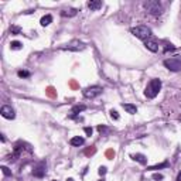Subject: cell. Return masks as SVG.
Segmentation results:
<instances>
[{
	"instance_id": "obj_19",
	"label": "cell",
	"mask_w": 181,
	"mask_h": 181,
	"mask_svg": "<svg viewBox=\"0 0 181 181\" xmlns=\"http://www.w3.org/2000/svg\"><path fill=\"white\" fill-rule=\"evenodd\" d=\"M10 33L14 34V35H16V34H20V33H21V28L17 26H13V27H10Z\"/></svg>"
},
{
	"instance_id": "obj_1",
	"label": "cell",
	"mask_w": 181,
	"mask_h": 181,
	"mask_svg": "<svg viewBox=\"0 0 181 181\" xmlns=\"http://www.w3.org/2000/svg\"><path fill=\"white\" fill-rule=\"evenodd\" d=\"M160 89H161V81L154 78V79H151L149 84H147L146 90H144V95L149 98V99H153V98H156L159 95Z\"/></svg>"
},
{
	"instance_id": "obj_18",
	"label": "cell",
	"mask_w": 181,
	"mask_h": 181,
	"mask_svg": "<svg viewBox=\"0 0 181 181\" xmlns=\"http://www.w3.org/2000/svg\"><path fill=\"white\" fill-rule=\"evenodd\" d=\"M10 48H12V50H21V48H23V44H21L20 41H12Z\"/></svg>"
},
{
	"instance_id": "obj_6",
	"label": "cell",
	"mask_w": 181,
	"mask_h": 181,
	"mask_svg": "<svg viewBox=\"0 0 181 181\" xmlns=\"http://www.w3.org/2000/svg\"><path fill=\"white\" fill-rule=\"evenodd\" d=\"M102 88L101 86H88V88H85L84 90H82V93H84L85 98H88V99H93V98H96L98 95H101L102 93Z\"/></svg>"
},
{
	"instance_id": "obj_3",
	"label": "cell",
	"mask_w": 181,
	"mask_h": 181,
	"mask_svg": "<svg viewBox=\"0 0 181 181\" xmlns=\"http://www.w3.org/2000/svg\"><path fill=\"white\" fill-rule=\"evenodd\" d=\"M144 9L150 14H153V16H160L163 13L161 3L157 1V0H147V1H144Z\"/></svg>"
},
{
	"instance_id": "obj_34",
	"label": "cell",
	"mask_w": 181,
	"mask_h": 181,
	"mask_svg": "<svg viewBox=\"0 0 181 181\" xmlns=\"http://www.w3.org/2000/svg\"><path fill=\"white\" fill-rule=\"evenodd\" d=\"M99 181H105V180H99Z\"/></svg>"
},
{
	"instance_id": "obj_16",
	"label": "cell",
	"mask_w": 181,
	"mask_h": 181,
	"mask_svg": "<svg viewBox=\"0 0 181 181\" xmlns=\"http://www.w3.org/2000/svg\"><path fill=\"white\" fill-rule=\"evenodd\" d=\"M52 21V16L51 14H47V16H44V17H41V20H40V24L43 27H47L50 23Z\"/></svg>"
},
{
	"instance_id": "obj_24",
	"label": "cell",
	"mask_w": 181,
	"mask_h": 181,
	"mask_svg": "<svg viewBox=\"0 0 181 181\" xmlns=\"http://www.w3.org/2000/svg\"><path fill=\"white\" fill-rule=\"evenodd\" d=\"M153 180H156V181H161V180H163V175L160 174V173H154V174H153Z\"/></svg>"
},
{
	"instance_id": "obj_15",
	"label": "cell",
	"mask_w": 181,
	"mask_h": 181,
	"mask_svg": "<svg viewBox=\"0 0 181 181\" xmlns=\"http://www.w3.org/2000/svg\"><path fill=\"white\" fill-rule=\"evenodd\" d=\"M123 109L126 110L127 113H130V115H135V113H137V108H136L135 105H132V104H123Z\"/></svg>"
},
{
	"instance_id": "obj_17",
	"label": "cell",
	"mask_w": 181,
	"mask_h": 181,
	"mask_svg": "<svg viewBox=\"0 0 181 181\" xmlns=\"http://www.w3.org/2000/svg\"><path fill=\"white\" fill-rule=\"evenodd\" d=\"M168 166H170V163H168V161H164V163H161V164H157V166H151V167H149L147 170H151V171H154V170H160V168H167Z\"/></svg>"
},
{
	"instance_id": "obj_21",
	"label": "cell",
	"mask_w": 181,
	"mask_h": 181,
	"mask_svg": "<svg viewBox=\"0 0 181 181\" xmlns=\"http://www.w3.org/2000/svg\"><path fill=\"white\" fill-rule=\"evenodd\" d=\"M110 117L113 119V120H119V113H117L116 110H110Z\"/></svg>"
},
{
	"instance_id": "obj_32",
	"label": "cell",
	"mask_w": 181,
	"mask_h": 181,
	"mask_svg": "<svg viewBox=\"0 0 181 181\" xmlns=\"http://www.w3.org/2000/svg\"><path fill=\"white\" fill-rule=\"evenodd\" d=\"M67 181H74V178H68V180H67Z\"/></svg>"
},
{
	"instance_id": "obj_14",
	"label": "cell",
	"mask_w": 181,
	"mask_h": 181,
	"mask_svg": "<svg viewBox=\"0 0 181 181\" xmlns=\"http://www.w3.org/2000/svg\"><path fill=\"white\" fill-rule=\"evenodd\" d=\"M88 7L90 10H98L102 7V1L101 0H90V1H88Z\"/></svg>"
},
{
	"instance_id": "obj_28",
	"label": "cell",
	"mask_w": 181,
	"mask_h": 181,
	"mask_svg": "<svg viewBox=\"0 0 181 181\" xmlns=\"http://www.w3.org/2000/svg\"><path fill=\"white\" fill-rule=\"evenodd\" d=\"M47 90H48V95H50V96H55V93H54V88H51V86H50Z\"/></svg>"
},
{
	"instance_id": "obj_25",
	"label": "cell",
	"mask_w": 181,
	"mask_h": 181,
	"mask_svg": "<svg viewBox=\"0 0 181 181\" xmlns=\"http://www.w3.org/2000/svg\"><path fill=\"white\" fill-rule=\"evenodd\" d=\"M98 173H99V175H105L106 174V167H99Z\"/></svg>"
},
{
	"instance_id": "obj_4",
	"label": "cell",
	"mask_w": 181,
	"mask_h": 181,
	"mask_svg": "<svg viewBox=\"0 0 181 181\" xmlns=\"http://www.w3.org/2000/svg\"><path fill=\"white\" fill-rule=\"evenodd\" d=\"M164 67L170 70L173 72H177V71H181V58L178 57H173V58H168V59H164Z\"/></svg>"
},
{
	"instance_id": "obj_20",
	"label": "cell",
	"mask_w": 181,
	"mask_h": 181,
	"mask_svg": "<svg viewBox=\"0 0 181 181\" xmlns=\"http://www.w3.org/2000/svg\"><path fill=\"white\" fill-rule=\"evenodd\" d=\"M17 75H19L20 78H28L30 77V72L28 71H19L17 72Z\"/></svg>"
},
{
	"instance_id": "obj_2",
	"label": "cell",
	"mask_w": 181,
	"mask_h": 181,
	"mask_svg": "<svg viewBox=\"0 0 181 181\" xmlns=\"http://www.w3.org/2000/svg\"><path fill=\"white\" fill-rule=\"evenodd\" d=\"M130 33L135 35V37H137V38L140 40H149L150 37H151V30H150L149 27L146 26H137V27H133L132 30H130Z\"/></svg>"
},
{
	"instance_id": "obj_9",
	"label": "cell",
	"mask_w": 181,
	"mask_h": 181,
	"mask_svg": "<svg viewBox=\"0 0 181 181\" xmlns=\"http://www.w3.org/2000/svg\"><path fill=\"white\" fill-rule=\"evenodd\" d=\"M85 109H86L85 105H77V106H74V108H72V115L70 117H71V119H77V120H82L81 117H78V115Z\"/></svg>"
},
{
	"instance_id": "obj_5",
	"label": "cell",
	"mask_w": 181,
	"mask_h": 181,
	"mask_svg": "<svg viewBox=\"0 0 181 181\" xmlns=\"http://www.w3.org/2000/svg\"><path fill=\"white\" fill-rule=\"evenodd\" d=\"M85 43L79 41V40H72L71 43H68L67 45L61 47V50H68V51H82L85 50Z\"/></svg>"
},
{
	"instance_id": "obj_7",
	"label": "cell",
	"mask_w": 181,
	"mask_h": 181,
	"mask_svg": "<svg viewBox=\"0 0 181 181\" xmlns=\"http://www.w3.org/2000/svg\"><path fill=\"white\" fill-rule=\"evenodd\" d=\"M45 167H47L45 161H40L38 164L34 167V170H33V175L37 177V178H43L45 175Z\"/></svg>"
},
{
	"instance_id": "obj_10",
	"label": "cell",
	"mask_w": 181,
	"mask_h": 181,
	"mask_svg": "<svg viewBox=\"0 0 181 181\" xmlns=\"http://www.w3.org/2000/svg\"><path fill=\"white\" fill-rule=\"evenodd\" d=\"M144 45H146V48L150 50L151 52L159 51V44H157L156 41H153V40H146V41H144Z\"/></svg>"
},
{
	"instance_id": "obj_23",
	"label": "cell",
	"mask_w": 181,
	"mask_h": 181,
	"mask_svg": "<svg viewBox=\"0 0 181 181\" xmlns=\"http://www.w3.org/2000/svg\"><path fill=\"white\" fill-rule=\"evenodd\" d=\"M1 170H3V174H4V175H7V177H10V175H12V171H10L6 166H3V167H1Z\"/></svg>"
},
{
	"instance_id": "obj_29",
	"label": "cell",
	"mask_w": 181,
	"mask_h": 181,
	"mask_svg": "<svg viewBox=\"0 0 181 181\" xmlns=\"http://www.w3.org/2000/svg\"><path fill=\"white\" fill-rule=\"evenodd\" d=\"M98 130L102 133V132H106V127H105V126H98Z\"/></svg>"
},
{
	"instance_id": "obj_27",
	"label": "cell",
	"mask_w": 181,
	"mask_h": 181,
	"mask_svg": "<svg viewBox=\"0 0 181 181\" xmlns=\"http://www.w3.org/2000/svg\"><path fill=\"white\" fill-rule=\"evenodd\" d=\"M85 133H86V135L88 136H92V132H93V130H92V127H85Z\"/></svg>"
},
{
	"instance_id": "obj_31",
	"label": "cell",
	"mask_w": 181,
	"mask_h": 181,
	"mask_svg": "<svg viewBox=\"0 0 181 181\" xmlns=\"http://www.w3.org/2000/svg\"><path fill=\"white\" fill-rule=\"evenodd\" d=\"M177 181H181V171H180V174L177 175Z\"/></svg>"
},
{
	"instance_id": "obj_12",
	"label": "cell",
	"mask_w": 181,
	"mask_h": 181,
	"mask_svg": "<svg viewBox=\"0 0 181 181\" xmlns=\"http://www.w3.org/2000/svg\"><path fill=\"white\" fill-rule=\"evenodd\" d=\"M130 157H132V159H133L135 161H137V163H140V164H143V166H146V164H147V157H146V156L139 154V153H137V154H132Z\"/></svg>"
},
{
	"instance_id": "obj_13",
	"label": "cell",
	"mask_w": 181,
	"mask_h": 181,
	"mask_svg": "<svg viewBox=\"0 0 181 181\" xmlns=\"http://www.w3.org/2000/svg\"><path fill=\"white\" fill-rule=\"evenodd\" d=\"M77 9H64V10H61V16L62 17H74V16H77Z\"/></svg>"
},
{
	"instance_id": "obj_11",
	"label": "cell",
	"mask_w": 181,
	"mask_h": 181,
	"mask_svg": "<svg viewBox=\"0 0 181 181\" xmlns=\"http://www.w3.org/2000/svg\"><path fill=\"white\" fill-rule=\"evenodd\" d=\"M84 143H85V139L84 137H79V136H75V137H72L71 140H70V144H71V146H75V147L82 146Z\"/></svg>"
},
{
	"instance_id": "obj_26",
	"label": "cell",
	"mask_w": 181,
	"mask_h": 181,
	"mask_svg": "<svg viewBox=\"0 0 181 181\" xmlns=\"http://www.w3.org/2000/svg\"><path fill=\"white\" fill-rule=\"evenodd\" d=\"M95 151H96V149H95V147H92V149L86 150V151H85V154H86V156H89V154H93Z\"/></svg>"
},
{
	"instance_id": "obj_33",
	"label": "cell",
	"mask_w": 181,
	"mask_h": 181,
	"mask_svg": "<svg viewBox=\"0 0 181 181\" xmlns=\"http://www.w3.org/2000/svg\"><path fill=\"white\" fill-rule=\"evenodd\" d=\"M178 119H180V122H181V116H180V117H178Z\"/></svg>"
},
{
	"instance_id": "obj_22",
	"label": "cell",
	"mask_w": 181,
	"mask_h": 181,
	"mask_svg": "<svg viewBox=\"0 0 181 181\" xmlns=\"http://www.w3.org/2000/svg\"><path fill=\"white\" fill-rule=\"evenodd\" d=\"M173 50H175V47H174L173 44H166V47H164V52L173 51Z\"/></svg>"
},
{
	"instance_id": "obj_8",
	"label": "cell",
	"mask_w": 181,
	"mask_h": 181,
	"mask_svg": "<svg viewBox=\"0 0 181 181\" xmlns=\"http://www.w3.org/2000/svg\"><path fill=\"white\" fill-rule=\"evenodd\" d=\"M0 113H1V116L6 117V119H14V110L12 106H7V105H4V106H1V109H0Z\"/></svg>"
},
{
	"instance_id": "obj_30",
	"label": "cell",
	"mask_w": 181,
	"mask_h": 181,
	"mask_svg": "<svg viewBox=\"0 0 181 181\" xmlns=\"http://www.w3.org/2000/svg\"><path fill=\"white\" fill-rule=\"evenodd\" d=\"M106 156H108V157H113V156H115V153H113L112 150H108V153H106Z\"/></svg>"
},
{
	"instance_id": "obj_35",
	"label": "cell",
	"mask_w": 181,
	"mask_h": 181,
	"mask_svg": "<svg viewBox=\"0 0 181 181\" xmlns=\"http://www.w3.org/2000/svg\"><path fill=\"white\" fill-rule=\"evenodd\" d=\"M52 181H55V180H52Z\"/></svg>"
}]
</instances>
